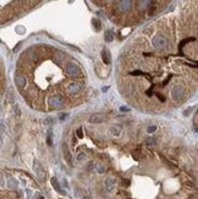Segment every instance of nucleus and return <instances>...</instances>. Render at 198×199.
Instances as JSON below:
<instances>
[{
    "label": "nucleus",
    "mask_w": 198,
    "mask_h": 199,
    "mask_svg": "<svg viewBox=\"0 0 198 199\" xmlns=\"http://www.w3.org/2000/svg\"><path fill=\"white\" fill-rule=\"evenodd\" d=\"M64 104H65V99L59 94H54L48 98V105H50L53 109H59Z\"/></svg>",
    "instance_id": "f257e3e1"
},
{
    "label": "nucleus",
    "mask_w": 198,
    "mask_h": 199,
    "mask_svg": "<svg viewBox=\"0 0 198 199\" xmlns=\"http://www.w3.org/2000/svg\"><path fill=\"white\" fill-rule=\"evenodd\" d=\"M152 44L155 49H164L168 47V39L166 37H164L161 34H156L152 39Z\"/></svg>",
    "instance_id": "f03ea898"
},
{
    "label": "nucleus",
    "mask_w": 198,
    "mask_h": 199,
    "mask_svg": "<svg viewBox=\"0 0 198 199\" xmlns=\"http://www.w3.org/2000/svg\"><path fill=\"white\" fill-rule=\"evenodd\" d=\"M65 72L69 74L70 77H77V76H81V70L80 67L73 64V62H69L67 65L65 66Z\"/></svg>",
    "instance_id": "7ed1b4c3"
},
{
    "label": "nucleus",
    "mask_w": 198,
    "mask_h": 199,
    "mask_svg": "<svg viewBox=\"0 0 198 199\" xmlns=\"http://www.w3.org/2000/svg\"><path fill=\"white\" fill-rule=\"evenodd\" d=\"M82 88H83V84L82 83H78V82H72V83H70L67 86V88H66V92H67L70 95H76L78 94Z\"/></svg>",
    "instance_id": "20e7f679"
},
{
    "label": "nucleus",
    "mask_w": 198,
    "mask_h": 199,
    "mask_svg": "<svg viewBox=\"0 0 198 199\" xmlns=\"http://www.w3.org/2000/svg\"><path fill=\"white\" fill-rule=\"evenodd\" d=\"M185 95V90H184V87L182 86H175L171 90V98L174 99V100H180L181 98Z\"/></svg>",
    "instance_id": "39448f33"
},
{
    "label": "nucleus",
    "mask_w": 198,
    "mask_h": 199,
    "mask_svg": "<svg viewBox=\"0 0 198 199\" xmlns=\"http://www.w3.org/2000/svg\"><path fill=\"white\" fill-rule=\"evenodd\" d=\"M33 170H34V172H36V176L40 181H44L45 180V172H44L42 165L39 164L38 160H34V164H33Z\"/></svg>",
    "instance_id": "423d86ee"
},
{
    "label": "nucleus",
    "mask_w": 198,
    "mask_h": 199,
    "mask_svg": "<svg viewBox=\"0 0 198 199\" xmlns=\"http://www.w3.org/2000/svg\"><path fill=\"white\" fill-rule=\"evenodd\" d=\"M118 7L121 12H127L132 7V1H130V0H121V1L118 3Z\"/></svg>",
    "instance_id": "0eeeda50"
},
{
    "label": "nucleus",
    "mask_w": 198,
    "mask_h": 199,
    "mask_svg": "<svg viewBox=\"0 0 198 199\" xmlns=\"http://www.w3.org/2000/svg\"><path fill=\"white\" fill-rule=\"evenodd\" d=\"M15 83H16V86H17L19 88H23L24 86H26L27 81H26V78L22 76V74H16V76H15Z\"/></svg>",
    "instance_id": "6e6552de"
},
{
    "label": "nucleus",
    "mask_w": 198,
    "mask_h": 199,
    "mask_svg": "<svg viewBox=\"0 0 198 199\" xmlns=\"http://www.w3.org/2000/svg\"><path fill=\"white\" fill-rule=\"evenodd\" d=\"M102 59H103L104 64H106V65H109V64L111 62V55H110V52H109L106 48H104L103 50H102Z\"/></svg>",
    "instance_id": "1a4fd4ad"
},
{
    "label": "nucleus",
    "mask_w": 198,
    "mask_h": 199,
    "mask_svg": "<svg viewBox=\"0 0 198 199\" xmlns=\"http://www.w3.org/2000/svg\"><path fill=\"white\" fill-rule=\"evenodd\" d=\"M103 121H104V116L102 114H94L89 117V122H92V123H100Z\"/></svg>",
    "instance_id": "9d476101"
},
{
    "label": "nucleus",
    "mask_w": 198,
    "mask_h": 199,
    "mask_svg": "<svg viewBox=\"0 0 198 199\" xmlns=\"http://www.w3.org/2000/svg\"><path fill=\"white\" fill-rule=\"evenodd\" d=\"M115 187V178L114 177H108L105 181V188L108 192H111V190L114 189Z\"/></svg>",
    "instance_id": "9b49d317"
},
{
    "label": "nucleus",
    "mask_w": 198,
    "mask_h": 199,
    "mask_svg": "<svg viewBox=\"0 0 198 199\" xmlns=\"http://www.w3.org/2000/svg\"><path fill=\"white\" fill-rule=\"evenodd\" d=\"M62 150H64V157L66 159V161H67L70 165H72V156H71V153L69 152L67 145H66V144H64V147H62Z\"/></svg>",
    "instance_id": "f8f14e48"
},
{
    "label": "nucleus",
    "mask_w": 198,
    "mask_h": 199,
    "mask_svg": "<svg viewBox=\"0 0 198 199\" xmlns=\"http://www.w3.org/2000/svg\"><path fill=\"white\" fill-rule=\"evenodd\" d=\"M52 185H53V187H54V189L56 190V192H59L60 194H64V190L61 189V187H60V185H59V182H57V180H56L55 177L52 178Z\"/></svg>",
    "instance_id": "ddd939ff"
},
{
    "label": "nucleus",
    "mask_w": 198,
    "mask_h": 199,
    "mask_svg": "<svg viewBox=\"0 0 198 199\" xmlns=\"http://www.w3.org/2000/svg\"><path fill=\"white\" fill-rule=\"evenodd\" d=\"M104 40H105V42H108V43H110V42H113V40H114V33L110 29L105 31V33H104Z\"/></svg>",
    "instance_id": "4468645a"
},
{
    "label": "nucleus",
    "mask_w": 198,
    "mask_h": 199,
    "mask_svg": "<svg viewBox=\"0 0 198 199\" xmlns=\"http://www.w3.org/2000/svg\"><path fill=\"white\" fill-rule=\"evenodd\" d=\"M151 5H153V1H147V0H144V1H137L138 9H147V6H151Z\"/></svg>",
    "instance_id": "2eb2a0df"
},
{
    "label": "nucleus",
    "mask_w": 198,
    "mask_h": 199,
    "mask_svg": "<svg viewBox=\"0 0 198 199\" xmlns=\"http://www.w3.org/2000/svg\"><path fill=\"white\" fill-rule=\"evenodd\" d=\"M7 186H9L11 189H16L17 188V181L12 177H9L7 178Z\"/></svg>",
    "instance_id": "dca6fc26"
},
{
    "label": "nucleus",
    "mask_w": 198,
    "mask_h": 199,
    "mask_svg": "<svg viewBox=\"0 0 198 199\" xmlns=\"http://www.w3.org/2000/svg\"><path fill=\"white\" fill-rule=\"evenodd\" d=\"M110 132H111L114 136H120V135H121V128H120L119 126H113L111 130H110Z\"/></svg>",
    "instance_id": "f3484780"
},
{
    "label": "nucleus",
    "mask_w": 198,
    "mask_h": 199,
    "mask_svg": "<svg viewBox=\"0 0 198 199\" xmlns=\"http://www.w3.org/2000/svg\"><path fill=\"white\" fill-rule=\"evenodd\" d=\"M92 24L95 27V29L97 31H100V27H102V23H100V21H99L98 19H93L92 20Z\"/></svg>",
    "instance_id": "a211bd4d"
},
{
    "label": "nucleus",
    "mask_w": 198,
    "mask_h": 199,
    "mask_svg": "<svg viewBox=\"0 0 198 199\" xmlns=\"http://www.w3.org/2000/svg\"><path fill=\"white\" fill-rule=\"evenodd\" d=\"M86 156H87V154L85 152H80L77 154V156H76V159H77V161H83L86 159Z\"/></svg>",
    "instance_id": "6ab92c4d"
},
{
    "label": "nucleus",
    "mask_w": 198,
    "mask_h": 199,
    "mask_svg": "<svg viewBox=\"0 0 198 199\" xmlns=\"http://www.w3.org/2000/svg\"><path fill=\"white\" fill-rule=\"evenodd\" d=\"M95 169H97V171H98L99 173H103V172L105 171V168H104V165H103V164H100V162L95 164Z\"/></svg>",
    "instance_id": "aec40b11"
},
{
    "label": "nucleus",
    "mask_w": 198,
    "mask_h": 199,
    "mask_svg": "<svg viewBox=\"0 0 198 199\" xmlns=\"http://www.w3.org/2000/svg\"><path fill=\"white\" fill-rule=\"evenodd\" d=\"M47 143H48V145H52V144H53V135H52V131H49V132H48Z\"/></svg>",
    "instance_id": "412c9836"
},
{
    "label": "nucleus",
    "mask_w": 198,
    "mask_h": 199,
    "mask_svg": "<svg viewBox=\"0 0 198 199\" xmlns=\"http://www.w3.org/2000/svg\"><path fill=\"white\" fill-rule=\"evenodd\" d=\"M146 144H148V145H154V144H155V139H154V138H147V139H146Z\"/></svg>",
    "instance_id": "4be33fe9"
},
{
    "label": "nucleus",
    "mask_w": 198,
    "mask_h": 199,
    "mask_svg": "<svg viewBox=\"0 0 198 199\" xmlns=\"http://www.w3.org/2000/svg\"><path fill=\"white\" fill-rule=\"evenodd\" d=\"M191 40H193V38H188V39H185V40H182V42H181V44H180V47L182 48L186 43H188V42H191Z\"/></svg>",
    "instance_id": "5701e85b"
},
{
    "label": "nucleus",
    "mask_w": 198,
    "mask_h": 199,
    "mask_svg": "<svg viewBox=\"0 0 198 199\" xmlns=\"http://www.w3.org/2000/svg\"><path fill=\"white\" fill-rule=\"evenodd\" d=\"M156 130V126H149L147 128V131H148V133H153V132Z\"/></svg>",
    "instance_id": "b1692460"
},
{
    "label": "nucleus",
    "mask_w": 198,
    "mask_h": 199,
    "mask_svg": "<svg viewBox=\"0 0 198 199\" xmlns=\"http://www.w3.org/2000/svg\"><path fill=\"white\" fill-rule=\"evenodd\" d=\"M131 74L132 76H137V74H143V72L142 71H132Z\"/></svg>",
    "instance_id": "393cba45"
},
{
    "label": "nucleus",
    "mask_w": 198,
    "mask_h": 199,
    "mask_svg": "<svg viewBox=\"0 0 198 199\" xmlns=\"http://www.w3.org/2000/svg\"><path fill=\"white\" fill-rule=\"evenodd\" d=\"M77 137H78V138L83 137V133H82V128H78V130H77Z\"/></svg>",
    "instance_id": "a878e982"
},
{
    "label": "nucleus",
    "mask_w": 198,
    "mask_h": 199,
    "mask_svg": "<svg viewBox=\"0 0 198 199\" xmlns=\"http://www.w3.org/2000/svg\"><path fill=\"white\" fill-rule=\"evenodd\" d=\"M65 119H67V114H61V116H60V120H61V121H64Z\"/></svg>",
    "instance_id": "bb28decb"
},
{
    "label": "nucleus",
    "mask_w": 198,
    "mask_h": 199,
    "mask_svg": "<svg viewBox=\"0 0 198 199\" xmlns=\"http://www.w3.org/2000/svg\"><path fill=\"white\" fill-rule=\"evenodd\" d=\"M120 111H128V107H123V106H121V107H120Z\"/></svg>",
    "instance_id": "cd10ccee"
},
{
    "label": "nucleus",
    "mask_w": 198,
    "mask_h": 199,
    "mask_svg": "<svg viewBox=\"0 0 198 199\" xmlns=\"http://www.w3.org/2000/svg\"><path fill=\"white\" fill-rule=\"evenodd\" d=\"M82 199H89V197L87 194H85V195H82Z\"/></svg>",
    "instance_id": "c85d7f7f"
},
{
    "label": "nucleus",
    "mask_w": 198,
    "mask_h": 199,
    "mask_svg": "<svg viewBox=\"0 0 198 199\" xmlns=\"http://www.w3.org/2000/svg\"><path fill=\"white\" fill-rule=\"evenodd\" d=\"M102 90H103V92H106V90H108V87H105V88L103 87V88H102Z\"/></svg>",
    "instance_id": "c756f323"
},
{
    "label": "nucleus",
    "mask_w": 198,
    "mask_h": 199,
    "mask_svg": "<svg viewBox=\"0 0 198 199\" xmlns=\"http://www.w3.org/2000/svg\"><path fill=\"white\" fill-rule=\"evenodd\" d=\"M37 199H44V198H43V197H39V198H37Z\"/></svg>",
    "instance_id": "7c9ffc66"
}]
</instances>
